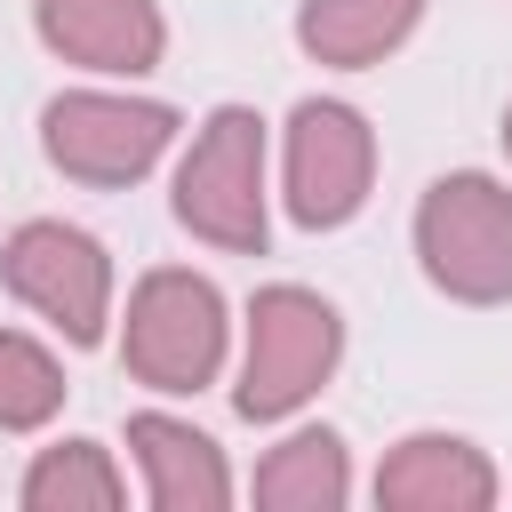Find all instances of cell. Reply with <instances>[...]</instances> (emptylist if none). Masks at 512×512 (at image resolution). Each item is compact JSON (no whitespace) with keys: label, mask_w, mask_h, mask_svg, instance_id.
Returning <instances> with one entry per match:
<instances>
[{"label":"cell","mask_w":512,"mask_h":512,"mask_svg":"<svg viewBox=\"0 0 512 512\" xmlns=\"http://www.w3.org/2000/svg\"><path fill=\"white\" fill-rule=\"evenodd\" d=\"M504 152H512V104H504Z\"/></svg>","instance_id":"9a60e30c"},{"label":"cell","mask_w":512,"mask_h":512,"mask_svg":"<svg viewBox=\"0 0 512 512\" xmlns=\"http://www.w3.org/2000/svg\"><path fill=\"white\" fill-rule=\"evenodd\" d=\"M376 504L384 512H488L496 464L464 432H408L376 464Z\"/></svg>","instance_id":"9c48e42d"},{"label":"cell","mask_w":512,"mask_h":512,"mask_svg":"<svg viewBox=\"0 0 512 512\" xmlns=\"http://www.w3.org/2000/svg\"><path fill=\"white\" fill-rule=\"evenodd\" d=\"M416 264L456 304H512V184L448 168L416 200Z\"/></svg>","instance_id":"277c9868"},{"label":"cell","mask_w":512,"mask_h":512,"mask_svg":"<svg viewBox=\"0 0 512 512\" xmlns=\"http://www.w3.org/2000/svg\"><path fill=\"white\" fill-rule=\"evenodd\" d=\"M376 184V128L344 96H304L280 128V200L304 232H336L368 208Z\"/></svg>","instance_id":"8992f818"},{"label":"cell","mask_w":512,"mask_h":512,"mask_svg":"<svg viewBox=\"0 0 512 512\" xmlns=\"http://www.w3.org/2000/svg\"><path fill=\"white\" fill-rule=\"evenodd\" d=\"M168 144H176V104H160V96L64 88V96L40 104V152H48V168H64L72 184H96V192L144 184Z\"/></svg>","instance_id":"5b68a950"},{"label":"cell","mask_w":512,"mask_h":512,"mask_svg":"<svg viewBox=\"0 0 512 512\" xmlns=\"http://www.w3.org/2000/svg\"><path fill=\"white\" fill-rule=\"evenodd\" d=\"M128 456L144 472V504H160V512H224L232 504L224 448L200 424L168 416V408H136L128 416Z\"/></svg>","instance_id":"30bf717a"},{"label":"cell","mask_w":512,"mask_h":512,"mask_svg":"<svg viewBox=\"0 0 512 512\" xmlns=\"http://www.w3.org/2000/svg\"><path fill=\"white\" fill-rule=\"evenodd\" d=\"M248 496L264 512H336L352 496V456H344V440L328 424H304V432H288L280 448L256 456Z\"/></svg>","instance_id":"7c38bea8"},{"label":"cell","mask_w":512,"mask_h":512,"mask_svg":"<svg viewBox=\"0 0 512 512\" xmlns=\"http://www.w3.org/2000/svg\"><path fill=\"white\" fill-rule=\"evenodd\" d=\"M32 32L48 56L96 72V80H144L168 56L160 0H32Z\"/></svg>","instance_id":"ba28073f"},{"label":"cell","mask_w":512,"mask_h":512,"mask_svg":"<svg viewBox=\"0 0 512 512\" xmlns=\"http://www.w3.org/2000/svg\"><path fill=\"white\" fill-rule=\"evenodd\" d=\"M344 360V320L320 288H296V280H272L248 296V344H240V384H232V408L248 424H280L296 416Z\"/></svg>","instance_id":"7a4b0ae2"},{"label":"cell","mask_w":512,"mask_h":512,"mask_svg":"<svg viewBox=\"0 0 512 512\" xmlns=\"http://www.w3.org/2000/svg\"><path fill=\"white\" fill-rule=\"evenodd\" d=\"M64 408V360L24 336V328H0V432H40L56 424Z\"/></svg>","instance_id":"5bb4252c"},{"label":"cell","mask_w":512,"mask_h":512,"mask_svg":"<svg viewBox=\"0 0 512 512\" xmlns=\"http://www.w3.org/2000/svg\"><path fill=\"white\" fill-rule=\"evenodd\" d=\"M176 224L224 256H264L272 192H264V120L248 104H216L176 160Z\"/></svg>","instance_id":"3957f363"},{"label":"cell","mask_w":512,"mask_h":512,"mask_svg":"<svg viewBox=\"0 0 512 512\" xmlns=\"http://www.w3.org/2000/svg\"><path fill=\"white\" fill-rule=\"evenodd\" d=\"M224 344H232V312H224V288L208 272H184V264H152L136 288H128V312H120V368L144 384V392H208L224 376Z\"/></svg>","instance_id":"6da1fadb"},{"label":"cell","mask_w":512,"mask_h":512,"mask_svg":"<svg viewBox=\"0 0 512 512\" xmlns=\"http://www.w3.org/2000/svg\"><path fill=\"white\" fill-rule=\"evenodd\" d=\"M24 512H120L128 504V472L112 464L104 440H56L24 464L16 480Z\"/></svg>","instance_id":"4fadbf2b"},{"label":"cell","mask_w":512,"mask_h":512,"mask_svg":"<svg viewBox=\"0 0 512 512\" xmlns=\"http://www.w3.org/2000/svg\"><path fill=\"white\" fill-rule=\"evenodd\" d=\"M0 280L24 312H40L64 344H104V320H112V256L96 232L64 224V216H32L8 232L0 248Z\"/></svg>","instance_id":"52a82bcc"},{"label":"cell","mask_w":512,"mask_h":512,"mask_svg":"<svg viewBox=\"0 0 512 512\" xmlns=\"http://www.w3.org/2000/svg\"><path fill=\"white\" fill-rule=\"evenodd\" d=\"M416 16H424V0H304L296 8V48L312 64L368 72L416 32Z\"/></svg>","instance_id":"8fae6325"}]
</instances>
